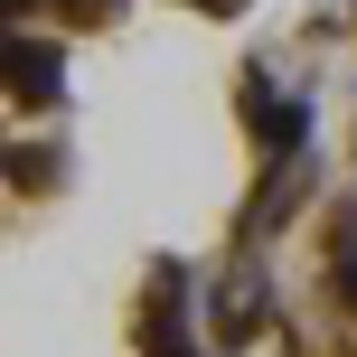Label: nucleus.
I'll return each mask as SVG.
<instances>
[{
  "mask_svg": "<svg viewBox=\"0 0 357 357\" xmlns=\"http://www.w3.org/2000/svg\"><path fill=\"white\" fill-rule=\"evenodd\" d=\"M10 94H19V104H47V94H56V47L10 38Z\"/></svg>",
  "mask_w": 357,
  "mask_h": 357,
  "instance_id": "nucleus-1",
  "label": "nucleus"
},
{
  "mask_svg": "<svg viewBox=\"0 0 357 357\" xmlns=\"http://www.w3.org/2000/svg\"><path fill=\"white\" fill-rule=\"evenodd\" d=\"M188 10H245V0H188Z\"/></svg>",
  "mask_w": 357,
  "mask_h": 357,
  "instance_id": "nucleus-3",
  "label": "nucleus"
},
{
  "mask_svg": "<svg viewBox=\"0 0 357 357\" xmlns=\"http://www.w3.org/2000/svg\"><path fill=\"white\" fill-rule=\"evenodd\" d=\"M254 132H264L273 151H291V142H301V104H291V94H264V85H254Z\"/></svg>",
  "mask_w": 357,
  "mask_h": 357,
  "instance_id": "nucleus-2",
  "label": "nucleus"
}]
</instances>
